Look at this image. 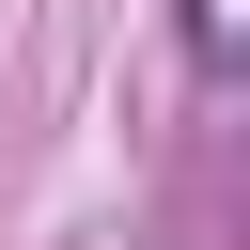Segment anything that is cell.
Instances as JSON below:
<instances>
[{"instance_id":"1","label":"cell","mask_w":250,"mask_h":250,"mask_svg":"<svg viewBox=\"0 0 250 250\" xmlns=\"http://www.w3.org/2000/svg\"><path fill=\"white\" fill-rule=\"evenodd\" d=\"M188 62H203V78H234V0H188Z\"/></svg>"}]
</instances>
